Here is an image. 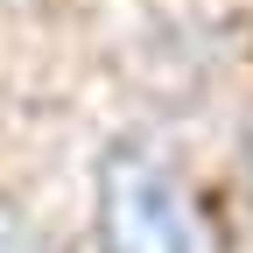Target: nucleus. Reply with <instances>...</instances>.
Masks as SVG:
<instances>
[{"mask_svg":"<svg viewBox=\"0 0 253 253\" xmlns=\"http://www.w3.org/2000/svg\"><path fill=\"white\" fill-rule=\"evenodd\" d=\"M99 253H190V204L141 141H113L99 162Z\"/></svg>","mask_w":253,"mask_h":253,"instance_id":"1","label":"nucleus"},{"mask_svg":"<svg viewBox=\"0 0 253 253\" xmlns=\"http://www.w3.org/2000/svg\"><path fill=\"white\" fill-rule=\"evenodd\" d=\"M0 253H28V239H21V225H14L7 211H0Z\"/></svg>","mask_w":253,"mask_h":253,"instance_id":"2","label":"nucleus"}]
</instances>
